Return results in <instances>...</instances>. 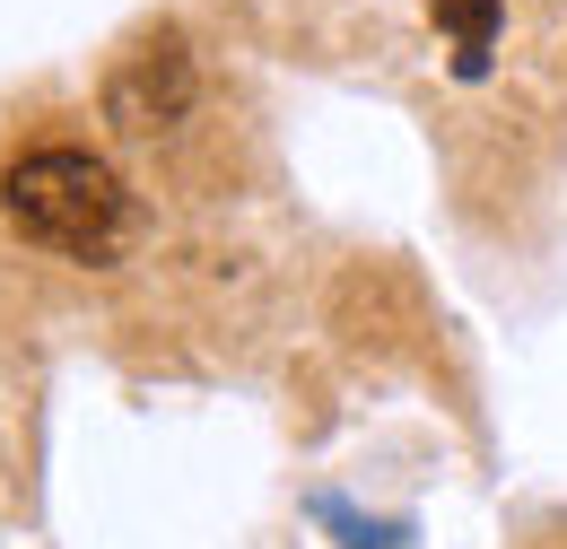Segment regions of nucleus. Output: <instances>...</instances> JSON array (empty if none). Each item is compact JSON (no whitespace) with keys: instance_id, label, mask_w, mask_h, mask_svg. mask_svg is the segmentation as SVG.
Listing matches in <instances>:
<instances>
[{"instance_id":"obj_3","label":"nucleus","mask_w":567,"mask_h":549,"mask_svg":"<svg viewBox=\"0 0 567 549\" xmlns=\"http://www.w3.org/2000/svg\"><path fill=\"white\" fill-rule=\"evenodd\" d=\"M436 27H445V44H454V79H481L489 53H497L506 9H497V0H436Z\"/></svg>"},{"instance_id":"obj_1","label":"nucleus","mask_w":567,"mask_h":549,"mask_svg":"<svg viewBox=\"0 0 567 549\" xmlns=\"http://www.w3.org/2000/svg\"><path fill=\"white\" fill-rule=\"evenodd\" d=\"M0 218L27 245L71 253V262H114L132 245V193L87 148H35V157H18L0 175Z\"/></svg>"},{"instance_id":"obj_2","label":"nucleus","mask_w":567,"mask_h":549,"mask_svg":"<svg viewBox=\"0 0 567 549\" xmlns=\"http://www.w3.org/2000/svg\"><path fill=\"white\" fill-rule=\"evenodd\" d=\"M193 53H184V35L175 27H157V35H141L123 62L105 70V123L123 139H157L175 132L184 114H193Z\"/></svg>"}]
</instances>
